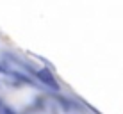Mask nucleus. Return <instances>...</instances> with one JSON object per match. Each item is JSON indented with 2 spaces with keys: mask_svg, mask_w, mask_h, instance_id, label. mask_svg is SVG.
Instances as JSON below:
<instances>
[{
  "mask_svg": "<svg viewBox=\"0 0 123 114\" xmlns=\"http://www.w3.org/2000/svg\"><path fill=\"white\" fill-rule=\"evenodd\" d=\"M34 77H36L37 80H39L41 84H45L46 87H50L52 91H59V89H61L59 82L55 80V77L52 75V71H50L48 68H41V70H36Z\"/></svg>",
  "mask_w": 123,
  "mask_h": 114,
  "instance_id": "f257e3e1",
  "label": "nucleus"
},
{
  "mask_svg": "<svg viewBox=\"0 0 123 114\" xmlns=\"http://www.w3.org/2000/svg\"><path fill=\"white\" fill-rule=\"evenodd\" d=\"M0 111H2V114H18L16 111H12L11 107H7V105H4V107L0 109Z\"/></svg>",
  "mask_w": 123,
  "mask_h": 114,
  "instance_id": "f03ea898",
  "label": "nucleus"
},
{
  "mask_svg": "<svg viewBox=\"0 0 123 114\" xmlns=\"http://www.w3.org/2000/svg\"><path fill=\"white\" fill-rule=\"evenodd\" d=\"M4 107V103H2V98H0V109H2Z\"/></svg>",
  "mask_w": 123,
  "mask_h": 114,
  "instance_id": "7ed1b4c3",
  "label": "nucleus"
}]
</instances>
